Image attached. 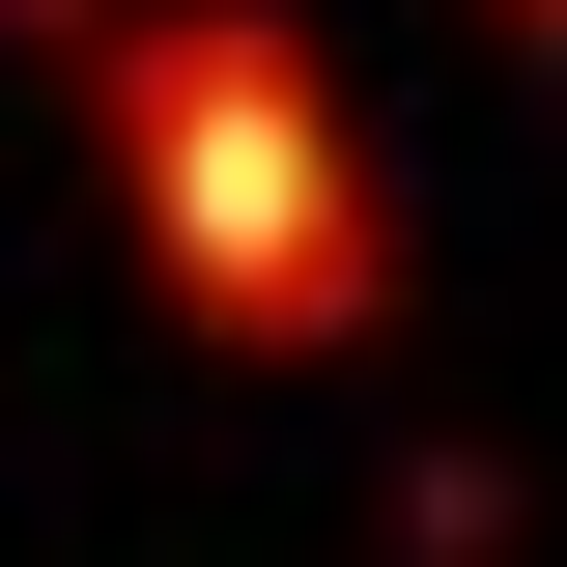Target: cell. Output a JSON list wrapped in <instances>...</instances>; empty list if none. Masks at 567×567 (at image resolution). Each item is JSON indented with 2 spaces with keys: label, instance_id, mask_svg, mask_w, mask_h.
<instances>
[{
  "label": "cell",
  "instance_id": "1",
  "mask_svg": "<svg viewBox=\"0 0 567 567\" xmlns=\"http://www.w3.org/2000/svg\"><path fill=\"white\" fill-rule=\"evenodd\" d=\"M29 85L85 114L114 284L199 369H369L398 341V142L341 114V58L284 0H85Z\"/></svg>",
  "mask_w": 567,
  "mask_h": 567
},
{
  "label": "cell",
  "instance_id": "3",
  "mask_svg": "<svg viewBox=\"0 0 567 567\" xmlns=\"http://www.w3.org/2000/svg\"><path fill=\"white\" fill-rule=\"evenodd\" d=\"M483 29H511V58H567V0H483Z\"/></svg>",
  "mask_w": 567,
  "mask_h": 567
},
{
  "label": "cell",
  "instance_id": "2",
  "mask_svg": "<svg viewBox=\"0 0 567 567\" xmlns=\"http://www.w3.org/2000/svg\"><path fill=\"white\" fill-rule=\"evenodd\" d=\"M58 29H85V0H0V58H58Z\"/></svg>",
  "mask_w": 567,
  "mask_h": 567
}]
</instances>
